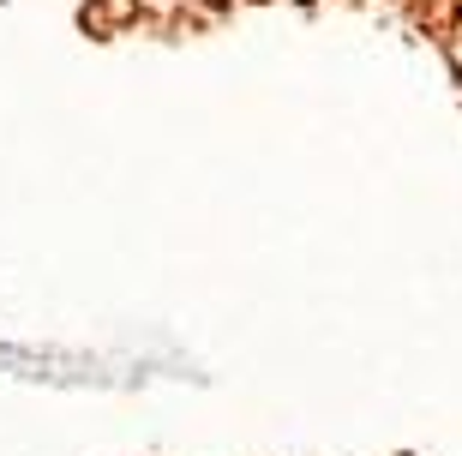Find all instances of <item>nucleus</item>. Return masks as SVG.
Instances as JSON below:
<instances>
[]
</instances>
